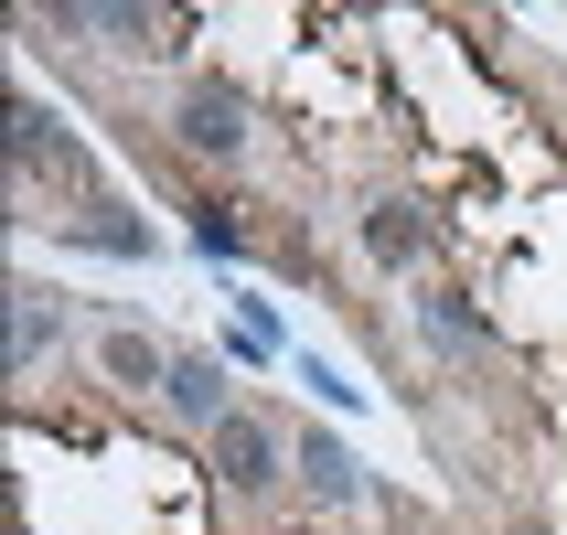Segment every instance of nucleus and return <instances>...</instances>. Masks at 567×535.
Masks as SVG:
<instances>
[{
    "mask_svg": "<svg viewBox=\"0 0 567 535\" xmlns=\"http://www.w3.org/2000/svg\"><path fill=\"white\" fill-rule=\"evenodd\" d=\"M215 482L225 493H268V482H279V440H268V418H225L215 429Z\"/></svg>",
    "mask_w": 567,
    "mask_h": 535,
    "instance_id": "nucleus-1",
    "label": "nucleus"
},
{
    "mask_svg": "<svg viewBox=\"0 0 567 535\" xmlns=\"http://www.w3.org/2000/svg\"><path fill=\"white\" fill-rule=\"evenodd\" d=\"M183 151L236 161V151H247V96H236V86H193L183 96Z\"/></svg>",
    "mask_w": 567,
    "mask_h": 535,
    "instance_id": "nucleus-2",
    "label": "nucleus"
},
{
    "mask_svg": "<svg viewBox=\"0 0 567 535\" xmlns=\"http://www.w3.org/2000/svg\"><path fill=\"white\" fill-rule=\"evenodd\" d=\"M172 408H183V418H204V429H225V418H236V397H225V364L183 353V364H172Z\"/></svg>",
    "mask_w": 567,
    "mask_h": 535,
    "instance_id": "nucleus-3",
    "label": "nucleus"
},
{
    "mask_svg": "<svg viewBox=\"0 0 567 535\" xmlns=\"http://www.w3.org/2000/svg\"><path fill=\"white\" fill-rule=\"evenodd\" d=\"M300 472H311L321 504H353V450L343 440H300Z\"/></svg>",
    "mask_w": 567,
    "mask_h": 535,
    "instance_id": "nucleus-4",
    "label": "nucleus"
},
{
    "mask_svg": "<svg viewBox=\"0 0 567 535\" xmlns=\"http://www.w3.org/2000/svg\"><path fill=\"white\" fill-rule=\"evenodd\" d=\"M364 247H375L385 268H408V257H417V215H408V204H375V215H364Z\"/></svg>",
    "mask_w": 567,
    "mask_h": 535,
    "instance_id": "nucleus-5",
    "label": "nucleus"
},
{
    "mask_svg": "<svg viewBox=\"0 0 567 535\" xmlns=\"http://www.w3.org/2000/svg\"><path fill=\"white\" fill-rule=\"evenodd\" d=\"M107 375L118 385H172V364H161V343H140V332H107Z\"/></svg>",
    "mask_w": 567,
    "mask_h": 535,
    "instance_id": "nucleus-6",
    "label": "nucleus"
}]
</instances>
